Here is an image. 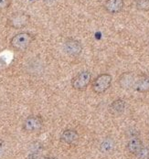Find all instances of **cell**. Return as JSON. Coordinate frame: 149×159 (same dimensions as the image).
<instances>
[{
    "mask_svg": "<svg viewBox=\"0 0 149 159\" xmlns=\"http://www.w3.org/2000/svg\"><path fill=\"white\" fill-rule=\"evenodd\" d=\"M112 76L108 73L101 74L93 81V90L94 93L101 94L106 92L112 84Z\"/></svg>",
    "mask_w": 149,
    "mask_h": 159,
    "instance_id": "1",
    "label": "cell"
},
{
    "mask_svg": "<svg viewBox=\"0 0 149 159\" xmlns=\"http://www.w3.org/2000/svg\"><path fill=\"white\" fill-rule=\"evenodd\" d=\"M32 39L33 38L29 33L21 32L12 38L10 43H11V46L17 50H24L30 45V43L32 42Z\"/></svg>",
    "mask_w": 149,
    "mask_h": 159,
    "instance_id": "2",
    "label": "cell"
},
{
    "mask_svg": "<svg viewBox=\"0 0 149 159\" xmlns=\"http://www.w3.org/2000/svg\"><path fill=\"white\" fill-rule=\"evenodd\" d=\"M91 81H92V73L89 70H83L72 79L71 85L74 90L83 91L89 86Z\"/></svg>",
    "mask_w": 149,
    "mask_h": 159,
    "instance_id": "3",
    "label": "cell"
},
{
    "mask_svg": "<svg viewBox=\"0 0 149 159\" xmlns=\"http://www.w3.org/2000/svg\"><path fill=\"white\" fill-rule=\"evenodd\" d=\"M43 126V120L40 116H29L23 123V130L27 133L38 132Z\"/></svg>",
    "mask_w": 149,
    "mask_h": 159,
    "instance_id": "4",
    "label": "cell"
},
{
    "mask_svg": "<svg viewBox=\"0 0 149 159\" xmlns=\"http://www.w3.org/2000/svg\"><path fill=\"white\" fill-rule=\"evenodd\" d=\"M63 49L69 56L77 57L82 53L83 46L80 41L73 39H68L63 44Z\"/></svg>",
    "mask_w": 149,
    "mask_h": 159,
    "instance_id": "5",
    "label": "cell"
},
{
    "mask_svg": "<svg viewBox=\"0 0 149 159\" xmlns=\"http://www.w3.org/2000/svg\"><path fill=\"white\" fill-rule=\"evenodd\" d=\"M124 0H107L104 4V8L110 14H117L124 8Z\"/></svg>",
    "mask_w": 149,
    "mask_h": 159,
    "instance_id": "6",
    "label": "cell"
},
{
    "mask_svg": "<svg viewBox=\"0 0 149 159\" xmlns=\"http://www.w3.org/2000/svg\"><path fill=\"white\" fill-rule=\"evenodd\" d=\"M133 89L139 93H148L149 92V76L143 75L135 80Z\"/></svg>",
    "mask_w": 149,
    "mask_h": 159,
    "instance_id": "7",
    "label": "cell"
},
{
    "mask_svg": "<svg viewBox=\"0 0 149 159\" xmlns=\"http://www.w3.org/2000/svg\"><path fill=\"white\" fill-rule=\"evenodd\" d=\"M61 141L64 143H68V144H73L78 141L79 134L75 130L68 129L61 134Z\"/></svg>",
    "mask_w": 149,
    "mask_h": 159,
    "instance_id": "8",
    "label": "cell"
},
{
    "mask_svg": "<svg viewBox=\"0 0 149 159\" xmlns=\"http://www.w3.org/2000/svg\"><path fill=\"white\" fill-rule=\"evenodd\" d=\"M143 147L144 146H143L142 141L138 137H135V136L132 137L126 144V148H127L128 152L133 155H136Z\"/></svg>",
    "mask_w": 149,
    "mask_h": 159,
    "instance_id": "9",
    "label": "cell"
},
{
    "mask_svg": "<svg viewBox=\"0 0 149 159\" xmlns=\"http://www.w3.org/2000/svg\"><path fill=\"white\" fill-rule=\"evenodd\" d=\"M124 110H125V102L122 99H117L110 104V111L115 115L123 113Z\"/></svg>",
    "mask_w": 149,
    "mask_h": 159,
    "instance_id": "10",
    "label": "cell"
},
{
    "mask_svg": "<svg viewBox=\"0 0 149 159\" xmlns=\"http://www.w3.org/2000/svg\"><path fill=\"white\" fill-rule=\"evenodd\" d=\"M28 18H29V16H26V15L17 14L9 19V23L11 24V26H13L15 28H20V27H23L27 24Z\"/></svg>",
    "mask_w": 149,
    "mask_h": 159,
    "instance_id": "11",
    "label": "cell"
},
{
    "mask_svg": "<svg viewBox=\"0 0 149 159\" xmlns=\"http://www.w3.org/2000/svg\"><path fill=\"white\" fill-rule=\"evenodd\" d=\"M134 82H135V80L133 79V75L132 73H124L121 76L120 78V84L123 88H133V85H134Z\"/></svg>",
    "mask_w": 149,
    "mask_h": 159,
    "instance_id": "12",
    "label": "cell"
},
{
    "mask_svg": "<svg viewBox=\"0 0 149 159\" xmlns=\"http://www.w3.org/2000/svg\"><path fill=\"white\" fill-rule=\"evenodd\" d=\"M115 148V142L112 139H105L101 144V150L103 153H110Z\"/></svg>",
    "mask_w": 149,
    "mask_h": 159,
    "instance_id": "13",
    "label": "cell"
},
{
    "mask_svg": "<svg viewBox=\"0 0 149 159\" xmlns=\"http://www.w3.org/2000/svg\"><path fill=\"white\" fill-rule=\"evenodd\" d=\"M135 7L138 10L141 11H148L149 0H136Z\"/></svg>",
    "mask_w": 149,
    "mask_h": 159,
    "instance_id": "14",
    "label": "cell"
},
{
    "mask_svg": "<svg viewBox=\"0 0 149 159\" xmlns=\"http://www.w3.org/2000/svg\"><path fill=\"white\" fill-rule=\"evenodd\" d=\"M139 159H148L149 158V149L143 147L136 155H135Z\"/></svg>",
    "mask_w": 149,
    "mask_h": 159,
    "instance_id": "15",
    "label": "cell"
},
{
    "mask_svg": "<svg viewBox=\"0 0 149 159\" xmlns=\"http://www.w3.org/2000/svg\"><path fill=\"white\" fill-rule=\"evenodd\" d=\"M11 4V0H0V10L7 8Z\"/></svg>",
    "mask_w": 149,
    "mask_h": 159,
    "instance_id": "16",
    "label": "cell"
},
{
    "mask_svg": "<svg viewBox=\"0 0 149 159\" xmlns=\"http://www.w3.org/2000/svg\"><path fill=\"white\" fill-rule=\"evenodd\" d=\"M42 159H56V158H54V157H45V158H42Z\"/></svg>",
    "mask_w": 149,
    "mask_h": 159,
    "instance_id": "17",
    "label": "cell"
},
{
    "mask_svg": "<svg viewBox=\"0 0 149 159\" xmlns=\"http://www.w3.org/2000/svg\"><path fill=\"white\" fill-rule=\"evenodd\" d=\"M148 159H149V158H148Z\"/></svg>",
    "mask_w": 149,
    "mask_h": 159,
    "instance_id": "18",
    "label": "cell"
}]
</instances>
